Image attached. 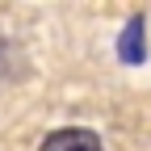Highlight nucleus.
<instances>
[{"mask_svg":"<svg viewBox=\"0 0 151 151\" xmlns=\"http://www.w3.org/2000/svg\"><path fill=\"white\" fill-rule=\"evenodd\" d=\"M118 55L126 63H143L147 59V46H143V17H130L122 38H118Z\"/></svg>","mask_w":151,"mask_h":151,"instance_id":"nucleus-2","label":"nucleus"},{"mask_svg":"<svg viewBox=\"0 0 151 151\" xmlns=\"http://www.w3.org/2000/svg\"><path fill=\"white\" fill-rule=\"evenodd\" d=\"M42 151H101V139L92 134V130H76V126H67V130L46 134Z\"/></svg>","mask_w":151,"mask_h":151,"instance_id":"nucleus-1","label":"nucleus"}]
</instances>
